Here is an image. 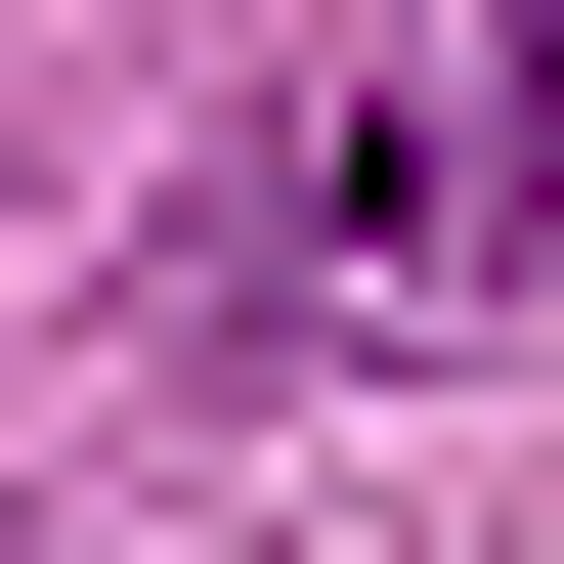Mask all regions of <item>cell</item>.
<instances>
[{
  "label": "cell",
  "instance_id": "cell-1",
  "mask_svg": "<svg viewBox=\"0 0 564 564\" xmlns=\"http://www.w3.org/2000/svg\"><path fill=\"white\" fill-rule=\"evenodd\" d=\"M521 87H564V0H521Z\"/></svg>",
  "mask_w": 564,
  "mask_h": 564
}]
</instances>
